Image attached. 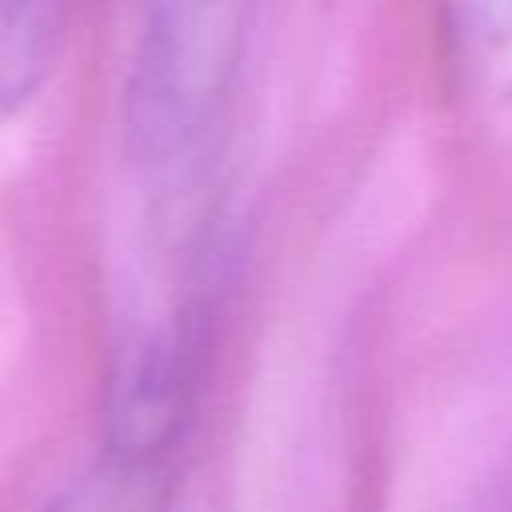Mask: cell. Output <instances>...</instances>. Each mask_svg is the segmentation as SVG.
Masks as SVG:
<instances>
[{"instance_id":"1","label":"cell","mask_w":512,"mask_h":512,"mask_svg":"<svg viewBox=\"0 0 512 512\" xmlns=\"http://www.w3.org/2000/svg\"><path fill=\"white\" fill-rule=\"evenodd\" d=\"M252 0H152L124 80V152L164 172L220 120L248 44Z\"/></svg>"},{"instance_id":"2","label":"cell","mask_w":512,"mask_h":512,"mask_svg":"<svg viewBox=\"0 0 512 512\" xmlns=\"http://www.w3.org/2000/svg\"><path fill=\"white\" fill-rule=\"evenodd\" d=\"M68 0H0V120L36 100L64 44Z\"/></svg>"},{"instance_id":"3","label":"cell","mask_w":512,"mask_h":512,"mask_svg":"<svg viewBox=\"0 0 512 512\" xmlns=\"http://www.w3.org/2000/svg\"><path fill=\"white\" fill-rule=\"evenodd\" d=\"M168 460H136L104 452L100 464L60 496L52 512H164Z\"/></svg>"},{"instance_id":"4","label":"cell","mask_w":512,"mask_h":512,"mask_svg":"<svg viewBox=\"0 0 512 512\" xmlns=\"http://www.w3.org/2000/svg\"><path fill=\"white\" fill-rule=\"evenodd\" d=\"M500 4V28H504V52L512 56V0H496Z\"/></svg>"}]
</instances>
